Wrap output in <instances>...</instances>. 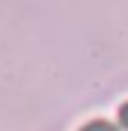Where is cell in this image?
Masks as SVG:
<instances>
[{
	"label": "cell",
	"mask_w": 128,
	"mask_h": 131,
	"mask_svg": "<svg viewBox=\"0 0 128 131\" xmlns=\"http://www.w3.org/2000/svg\"><path fill=\"white\" fill-rule=\"evenodd\" d=\"M82 131H116L110 122H92V125H86Z\"/></svg>",
	"instance_id": "1"
},
{
	"label": "cell",
	"mask_w": 128,
	"mask_h": 131,
	"mask_svg": "<svg viewBox=\"0 0 128 131\" xmlns=\"http://www.w3.org/2000/svg\"><path fill=\"white\" fill-rule=\"evenodd\" d=\"M122 122H125V125H128V104H125V107H122Z\"/></svg>",
	"instance_id": "2"
}]
</instances>
